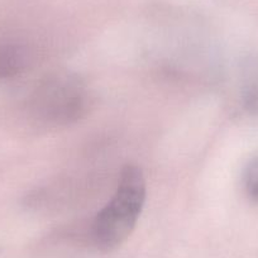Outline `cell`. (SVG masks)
<instances>
[{
    "mask_svg": "<svg viewBox=\"0 0 258 258\" xmlns=\"http://www.w3.org/2000/svg\"><path fill=\"white\" fill-rule=\"evenodd\" d=\"M147 185L143 171L136 165L121 168L113 197L95 215L91 238L101 252H113L126 242L145 208Z\"/></svg>",
    "mask_w": 258,
    "mask_h": 258,
    "instance_id": "1",
    "label": "cell"
},
{
    "mask_svg": "<svg viewBox=\"0 0 258 258\" xmlns=\"http://www.w3.org/2000/svg\"><path fill=\"white\" fill-rule=\"evenodd\" d=\"M90 95L85 81L74 73L58 71L42 79L29 96L32 118L43 126H68L88 113Z\"/></svg>",
    "mask_w": 258,
    "mask_h": 258,
    "instance_id": "2",
    "label": "cell"
},
{
    "mask_svg": "<svg viewBox=\"0 0 258 258\" xmlns=\"http://www.w3.org/2000/svg\"><path fill=\"white\" fill-rule=\"evenodd\" d=\"M239 91L245 110L258 116V54L243 59L239 70Z\"/></svg>",
    "mask_w": 258,
    "mask_h": 258,
    "instance_id": "3",
    "label": "cell"
},
{
    "mask_svg": "<svg viewBox=\"0 0 258 258\" xmlns=\"http://www.w3.org/2000/svg\"><path fill=\"white\" fill-rule=\"evenodd\" d=\"M31 56L19 43H0V80L13 79L28 68Z\"/></svg>",
    "mask_w": 258,
    "mask_h": 258,
    "instance_id": "4",
    "label": "cell"
},
{
    "mask_svg": "<svg viewBox=\"0 0 258 258\" xmlns=\"http://www.w3.org/2000/svg\"><path fill=\"white\" fill-rule=\"evenodd\" d=\"M243 186L248 198L258 202V156L247 163L243 172Z\"/></svg>",
    "mask_w": 258,
    "mask_h": 258,
    "instance_id": "5",
    "label": "cell"
}]
</instances>
